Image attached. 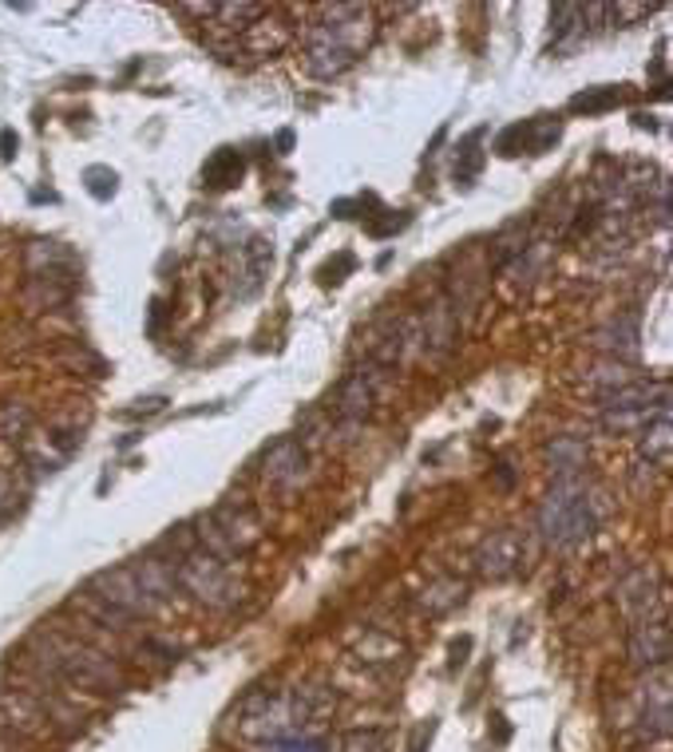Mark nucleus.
Segmentation results:
<instances>
[{"mask_svg":"<svg viewBox=\"0 0 673 752\" xmlns=\"http://www.w3.org/2000/svg\"><path fill=\"white\" fill-rule=\"evenodd\" d=\"M266 752H329L322 737H281V741H266Z\"/></svg>","mask_w":673,"mask_h":752,"instance_id":"nucleus-15","label":"nucleus"},{"mask_svg":"<svg viewBox=\"0 0 673 752\" xmlns=\"http://www.w3.org/2000/svg\"><path fill=\"white\" fill-rule=\"evenodd\" d=\"M301 464H305V455H301V448L298 443H290V440H281L274 452H269V460H266V475L269 479H293V475L301 472Z\"/></svg>","mask_w":673,"mask_h":752,"instance_id":"nucleus-9","label":"nucleus"},{"mask_svg":"<svg viewBox=\"0 0 673 752\" xmlns=\"http://www.w3.org/2000/svg\"><path fill=\"white\" fill-rule=\"evenodd\" d=\"M373 41V12L361 4H337L322 9V21L310 28V48H305V68L322 80L341 76L357 63V56Z\"/></svg>","mask_w":673,"mask_h":752,"instance_id":"nucleus-1","label":"nucleus"},{"mask_svg":"<svg viewBox=\"0 0 673 752\" xmlns=\"http://www.w3.org/2000/svg\"><path fill=\"white\" fill-rule=\"evenodd\" d=\"M92 598H100L104 606L119 610L127 618H139V614L155 610V598L147 594V587L139 582L135 570H104V575H95Z\"/></svg>","mask_w":673,"mask_h":752,"instance_id":"nucleus-4","label":"nucleus"},{"mask_svg":"<svg viewBox=\"0 0 673 752\" xmlns=\"http://www.w3.org/2000/svg\"><path fill=\"white\" fill-rule=\"evenodd\" d=\"M290 143H293V135H290V131H281V135H278V147H281V151H290Z\"/></svg>","mask_w":673,"mask_h":752,"instance_id":"nucleus-19","label":"nucleus"},{"mask_svg":"<svg viewBox=\"0 0 673 752\" xmlns=\"http://www.w3.org/2000/svg\"><path fill=\"white\" fill-rule=\"evenodd\" d=\"M178 578H183V587L190 590V594H198L202 602H210V606H230L234 602V582L227 578V570H222V563L210 555H187L183 558V567H178Z\"/></svg>","mask_w":673,"mask_h":752,"instance_id":"nucleus-5","label":"nucleus"},{"mask_svg":"<svg viewBox=\"0 0 673 752\" xmlns=\"http://www.w3.org/2000/svg\"><path fill=\"white\" fill-rule=\"evenodd\" d=\"M479 139H484V131H472L464 139V147H460V155H456V183L460 186H472L479 178V171H484V151H479Z\"/></svg>","mask_w":673,"mask_h":752,"instance_id":"nucleus-10","label":"nucleus"},{"mask_svg":"<svg viewBox=\"0 0 673 752\" xmlns=\"http://www.w3.org/2000/svg\"><path fill=\"white\" fill-rule=\"evenodd\" d=\"M538 523H543L550 543H575V539L591 535V527H594L591 499H587V491H582L579 484H570L567 479V484L555 487V495L543 504Z\"/></svg>","mask_w":673,"mask_h":752,"instance_id":"nucleus-2","label":"nucleus"},{"mask_svg":"<svg viewBox=\"0 0 673 752\" xmlns=\"http://www.w3.org/2000/svg\"><path fill=\"white\" fill-rule=\"evenodd\" d=\"M519 131H523V151H531V155H543L555 139H559V119H531V124H519Z\"/></svg>","mask_w":673,"mask_h":752,"instance_id":"nucleus-11","label":"nucleus"},{"mask_svg":"<svg viewBox=\"0 0 673 752\" xmlns=\"http://www.w3.org/2000/svg\"><path fill=\"white\" fill-rule=\"evenodd\" d=\"M646 455L658 460V464H670V416H658V428H653V440H646Z\"/></svg>","mask_w":673,"mask_h":752,"instance_id":"nucleus-14","label":"nucleus"},{"mask_svg":"<svg viewBox=\"0 0 673 752\" xmlns=\"http://www.w3.org/2000/svg\"><path fill=\"white\" fill-rule=\"evenodd\" d=\"M83 178H88V190H92L95 198H112L115 195V171H107V166H88L83 171Z\"/></svg>","mask_w":673,"mask_h":752,"instance_id":"nucleus-16","label":"nucleus"},{"mask_svg":"<svg viewBox=\"0 0 673 752\" xmlns=\"http://www.w3.org/2000/svg\"><path fill=\"white\" fill-rule=\"evenodd\" d=\"M630 658L638 666H665V658H670V626H665V618H642L630 629Z\"/></svg>","mask_w":673,"mask_h":752,"instance_id":"nucleus-6","label":"nucleus"},{"mask_svg":"<svg viewBox=\"0 0 673 752\" xmlns=\"http://www.w3.org/2000/svg\"><path fill=\"white\" fill-rule=\"evenodd\" d=\"M523 555H527V551H523V543H519L515 531H496V535L479 546L476 563H479V570H484V575L503 578V575H511L519 563H523Z\"/></svg>","mask_w":673,"mask_h":752,"instance_id":"nucleus-7","label":"nucleus"},{"mask_svg":"<svg viewBox=\"0 0 673 752\" xmlns=\"http://www.w3.org/2000/svg\"><path fill=\"white\" fill-rule=\"evenodd\" d=\"M242 155L239 151H230V147H222V151H214V155L207 159V171H202V178H207V186H214V190H227V186H234L242 178Z\"/></svg>","mask_w":673,"mask_h":752,"instance_id":"nucleus-8","label":"nucleus"},{"mask_svg":"<svg viewBox=\"0 0 673 752\" xmlns=\"http://www.w3.org/2000/svg\"><path fill=\"white\" fill-rule=\"evenodd\" d=\"M622 104V92L618 88H587L570 100V112L575 115H599V112H611V107Z\"/></svg>","mask_w":673,"mask_h":752,"instance_id":"nucleus-12","label":"nucleus"},{"mask_svg":"<svg viewBox=\"0 0 673 752\" xmlns=\"http://www.w3.org/2000/svg\"><path fill=\"white\" fill-rule=\"evenodd\" d=\"M345 269H352V258H349V254H341V258H337V266H333V262L325 266V281H333V274H345Z\"/></svg>","mask_w":673,"mask_h":752,"instance_id":"nucleus-18","label":"nucleus"},{"mask_svg":"<svg viewBox=\"0 0 673 752\" xmlns=\"http://www.w3.org/2000/svg\"><path fill=\"white\" fill-rule=\"evenodd\" d=\"M582 443L575 440H555V448H550V460H555V467H559L562 475H570L575 467H582Z\"/></svg>","mask_w":673,"mask_h":752,"instance_id":"nucleus-13","label":"nucleus"},{"mask_svg":"<svg viewBox=\"0 0 673 752\" xmlns=\"http://www.w3.org/2000/svg\"><path fill=\"white\" fill-rule=\"evenodd\" d=\"M53 666L63 673V678L80 681L83 690H95V693L124 690V678H119V670L112 666V658H104V653H95V649H88V646H76V641L53 638Z\"/></svg>","mask_w":673,"mask_h":752,"instance_id":"nucleus-3","label":"nucleus"},{"mask_svg":"<svg viewBox=\"0 0 673 752\" xmlns=\"http://www.w3.org/2000/svg\"><path fill=\"white\" fill-rule=\"evenodd\" d=\"M16 155V131H0V159Z\"/></svg>","mask_w":673,"mask_h":752,"instance_id":"nucleus-17","label":"nucleus"}]
</instances>
